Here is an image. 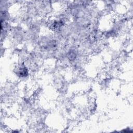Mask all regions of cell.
Masks as SVG:
<instances>
[{
  "mask_svg": "<svg viewBox=\"0 0 133 133\" xmlns=\"http://www.w3.org/2000/svg\"><path fill=\"white\" fill-rule=\"evenodd\" d=\"M18 71L17 74L20 77H25L28 75V70L26 66L23 64H22L19 66Z\"/></svg>",
  "mask_w": 133,
  "mask_h": 133,
  "instance_id": "cell-1",
  "label": "cell"
}]
</instances>
